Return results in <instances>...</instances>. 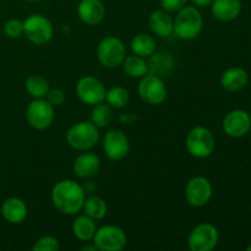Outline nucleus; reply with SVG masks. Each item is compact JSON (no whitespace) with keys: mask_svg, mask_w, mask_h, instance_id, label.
I'll return each mask as SVG.
<instances>
[{"mask_svg":"<svg viewBox=\"0 0 251 251\" xmlns=\"http://www.w3.org/2000/svg\"><path fill=\"white\" fill-rule=\"evenodd\" d=\"M96 222L87 215L78 216L73 223V233L81 242H88L96 233Z\"/></svg>","mask_w":251,"mask_h":251,"instance_id":"nucleus-21","label":"nucleus"},{"mask_svg":"<svg viewBox=\"0 0 251 251\" xmlns=\"http://www.w3.org/2000/svg\"><path fill=\"white\" fill-rule=\"evenodd\" d=\"M203 28V19L195 6H184L174 20V33L184 41L195 39Z\"/></svg>","mask_w":251,"mask_h":251,"instance_id":"nucleus-2","label":"nucleus"},{"mask_svg":"<svg viewBox=\"0 0 251 251\" xmlns=\"http://www.w3.org/2000/svg\"><path fill=\"white\" fill-rule=\"evenodd\" d=\"M186 2L188 0H161V6L167 12H178L186 6Z\"/></svg>","mask_w":251,"mask_h":251,"instance_id":"nucleus-32","label":"nucleus"},{"mask_svg":"<svg viewBox=\"0 0 251 251\" xmlns=\"http://www.w3.org/2000/svg\"><path fill=\"white\" fill-rule=\"evenodd\" d=\"M212 198V185L205 176H194L185 186V199L193 207L207 205Z\"/></svg>","mask_w":251,"mask_h":251,"instance_id":"nucleus-12","label":"nucleus"},{"mask_svg":"<svg viewBox=\"0 0 251 251\" xmlns=\"http://www.w3.org/2000/svg\"><path fill=\"white\" fill-rule=\"evenodd\" d=\"M100 140L98 127L91 122H80L74 124L66 134L69 146L77 151H87L97 145Z\"/></svg>","mask_w":251,"mask_h":251,"instance_id":"nucleus-3","label":"nucleus"},{"mask_svg":"<svg viewBox=\"0 0 251 251\" xmlns=\"http://www.w3.org/2000/svg\"><path fill=\"white\" fill-rule=\"evenodd\" d=\"M92 240L97 250L100 251H120L127 243L125 232L117 226H103L96 229Z\"/></svg>","mask_w":251,"mask_h":251,"instance_id":"nucleus-7","label":"nucleus"},{"mask_svg":"<svg viewBox=\"0 0 251 251\" xmlns=\"http://www.w3.org/2000/svg\"><path fill=\"white\" fill-rule=\"evenodd\" d=\"M46 97L47 100H48L53 107H58V105L63 104L64 100H65V93H64L60 88H53V90L48 91Z\"/></svg>","mask_w":251,"mask_h":251,"instance_id":"nucleus-31","label":"nucleus"},{"mask_svg":"<svg viewBox=\"0 0 251 251\" xmlns=\"http://www.w3.org/2000/svg\"><path fill=\"white\" fill-rule=\"evenodd\" d=\"M27 1H31V2H37V1H42V0H27Z\"/></svg>","mask_w":251,"mask_h":251,"instance_id":"nucleus-35","label":"nucleus"},{"mask_svg":"<svg viewBox=\"0 0 251 251\" xmlns=\"http://www.w3.org/2000/svg\"><path fill=\"white\" fill-rule=\"evenodd\" d=\"M139 95L144 102L152 105H159L166 100L167 87L161 76L154 74H147L139 83Z\"/></svg>","mask_w":251,"mask_h":251,"instance_id":"nucleus-9","label":"nucleus"},{"mask_svg":"<svg viewBox=\"0 0 251 251\" xmlns=\"http://www.w3.org/2000/svg\"><path fill=\"white\" fill-rule=\"evenodd\" d=\"M250 117H251V113H250Z\"/></svg>","mask_w":251,"mask_h":251,"instance_id":"nucleus-37","label":"nucleus"},{"mask_svg":"<svg viewBox=\"0 0 251 251\" xmlns=\"http://www.w3.org/2000/svg\"><path fill=\"white\" fill-rule=\"evenodd\" d=\"M249 82V75L242 68L227 69L221 76V85L229 92H238L243 90Z\"/></svg>","mask_w":251,"mask_h":251,"instance_id":"nucleus-20","label":"nucleus"},{"mask_svg":"<svg viewBox=\"0 0 251 251\" xmlns=\"http://www.w3.org/2000/svg\"><path fill=\"white\" fill-rule=\"evenodd\" d=\"M220 234L211 223L198 225L189 234L188 245L191 251H211L218 244Z\"/></svg>","mask_w":251,"mask_h":251,"instance_id":"nucleus-8","label":"nucleus"},{"mask_svg":"<svg viewBox=\"0 0 251 251\" xmlns=\"http://www.w3.org/2000/svg\"><path fill=\"white\" fill-rule=\"evenodd\" d=\"M26 119L33 129H47L54 120V107L44 98H34L27 107Z\"/></svg>","mask_w":251,"mask_h":251,"instance_id":"nucleus-10","label":"nucleus"},{"mask_svg":"<svg viewBox=\"0 0 251 251\" xmlns=\"http://www.w3.org/2000/svg\"><path fill=\"white\" fill-rule=\"evenodd\" d=\"M125 55H126V49L124 43L117 37H105L97 47V58L104 68H118L123 64Z\"/></svg>","mask_w":251,"mask_h":251,"instance_id":"nucleus-5","label":"nucleus"},{"mask_svg":"<svg viewBox=\"0 0 251 251\" xmlns=\"http://www.w3.org/2000/svg\"><path fill=\"white\" fill-rule=\"evenodd\" d=\"M113 120V112L112 107L109 104H98L93 105V109L91 112V123L96 125L97 127H107Z\"/></svg>","mask_w":251,"mask_h":251,"instance_id":"nucleus-27","label":"nucleus"},{"mask_svg":"<svg viewBox=\"0 0 251 251\" xmlns=\"http://www.w3.org/2000/svg\"><path fill=\"white\" fill-rule=\"evenodd\" d=\"M194 2V5L199 7H207L212 4L213 0H191Z\"/></svg>","mask_w":251,"mask_h":251,"instance_id":"nucleus-33","label":"nucleus"},{"mask_svg":"<svg viewBox=\"0 0 251 251\" xmlns=\"http://www.w3.org/2000/svg\"><path fill=\"white\" fill-rule=\"evenodd\" d=\"M54 29L50 21L43 15L34 14L24 21V34L36 46H43L53 38Z\"/></svg>","mask_w":251,"mask_h":251,"instance_id":"nucleus-6","label":"nucleus"},{"mask_svg":"<svg viewBox=\"0 0 251 251\" xmlns=\"http://www.w3.org/2000/svg\"><path fill=\"white\" fill-rule=\"evenodd\" d=\"M77 15L85 25L96 26L104 19L105 7L100 0H81L77 6Z\"/></svg>","mask_w":251,"mask_h":251,"instance_id":"nucleus-15","label":"nucleus"},{"mask_svg":"<svg viewBox=\"0 0 251 251\" xmlns=\"http://www.w3.org/2000/svg\"><path fill=\"white\" fill-rule=\"evenodd\" d=\"M130 48H131L132 53L136 54V55L147 58V56L152 55L156 50V41L150 34L139 33L131 39Z\"/></svg>","mask_w":251,"mask_h":251,"instance_id":"nucleus-23","label":"nucleus"},{"mask_svg":"<svg viewBox=\"0 0 251 251\" xmlns=\"http://www.w3.org/2000/svg\"><path fill=\"white\" fill-rule=\"evenodd\" d=\"M85 199L82 186L70 179L58 181L51 190V202L54 207L64 215H76L80 212Z\"/></svg>","mask_w":251,"mask_h":251,"instance_id":"nucleus-1","label":"nucleus"},{"mask_svg":"<svg viewBox=\"0 0 251 251\" xmlns=\"http://www.w3.org/2000/svg\"><path fill=\"white\" fill-rule=\"evenodd\" d=\"M100 159L97 154L91 153H82L75 159L74 162V172L78 178H91V176H96L100 171Z\"/></svg>","mask_w":251,"mask_h":251,"instance_id":"nucleus-19","label":"nucleus"},{"mask_svg":"<svg viewBox=\"0 0 251 251\" xmlns=\"http://www.w3.org/2000/svg\"><path fill=\"white\" fill-rule=\"evenodd\" d=\"M82 210L85 215H87L88 217H91L95 221H98L102 220L107 215L108 206L107 202L102 198H100V196H91V198L85 199Z\"/></svg>","mask_w":251,"mask_h":251,"instance_id":"nucleus-25","label":"nucleus"},{"mask_svg":"<svg viewBox=\"0 0 251 251\" xmlns=\"http://www.w3.org/2000/svg\"><path fill=\"white\" fill-rule=\"evenodd\" d=\"M59 249H60V244L58 239L50 235L39 238L32 247L33 251H58Z\"/></svg>","mask_w":251,"mask_h":251,"instance_id":"nucleus-29","label":"nucleus"},{"mask_svg":"<svg viewBox=\"0 0 251 251\" xmlns=\"http://www.w3.org/2000/svg\"><path fill=\"white\" fill-rule=\"evenodd\" d=\"M149 26L156 36L167 38L174 32V20L166 10H154L149 17Z\"/></svg>","mask_w":251,"mask_h":251,"instance_id":"nucleus-17","label":"nucleus"},{"mask_svg":"<svg viewBox=\"0 0 251 251\" xmlns=\"http://www.w3.org/2000/svg\"><path fill=\"white\" fill-rule=\"evenodd\" d=\"M122 66L124 73L129 77L141 78L149 74V64H147V61L145 60V58L136 55V54L125 56Z\"/></svg>","mask_w":251,"mask_h":251,"instance_id":"nucleus-22","label":"nucleus"},{"mask_svg":"<svg viewBox=\"0 0 251 251\" xmlns=\"http://www.w3.org/2000/svg\"><path fill=\"white\" fill-rule=\"evenodd\" d=\"M223 131L233 139H240L248 135L251 129V117L243 109H234L223 119Z\"/></svg>","mask_w":251,"mask_h":251,"instance_id":"nucleus-14","label":"nucleus"},{"mask_svg":"<svg viewBox=\"0 0 251 251\" xmlns=\"http://www.w3.org/2000/svg\"><path fill=\"white\" fill-rule=\"evenodd\" d=\"M1 215L11 225H20L27 217V206L21 199L9 198L2 202Z\"/></svg>","mask_w":251,"mask_h":251,"instance_id":"nucleus-18","label":"nucleus"},{"mask_svg":"<svg viewBox=\"0 0 251 251\" xmlns=\"http://www.w3.org/2000/svg\"><path fill=\"white\" fill-rule=\"evenodd\" d=\"M211 12L220 21L230 22L242 12V2L240 0H213Z\"/></svg>","mask_w":251,"mask_h":251,"instance_id":"nucleus-16","label":"nucleus"},{"mask_svg":"<svg viewBox=\"0 0 251 251\" xmlns=\"http://www.w3.org/2000/svg\"><path fill=\"white\" fill-rule=\"evenodd\" d=\"M247 251H251V244L249 245V247H248V248H247Z\"/></svg>","mask_w":251,"mask_h":251,"instance_id":"nucleus-36","label":"nucleus"},{"mask_svg":"<svg viewBox=\"0 0 251 251\" xmlns=\"http://www.w3.org/2000/svg\"><path fill=\"white\" fill-rule=\"evenodd\" d=\"M103 150L112 161H122L127 156L130 150L129 139L123 131L112 129L103 137Z\"/></svg>","mask_w":251,"mask_h":251,"instance_id":"nucleus-13","label":"nucleus"},{"mask_svg":"<svg viewBox=\"0 0 251 251\" xmlns=\"http://www.w3.org/2000/svg\"><path fill=\"white\" fill-rule=\"evenodd\" d=\"M25 87L33 98H44L49 91V83L43 76L32 75L26 80Z\"/></svg>","mask_w":251,"mask_h":251,"instance_id":"nucleus-26","label":"nucleus"},{"mask_svg":"<svg viewBox=\"0 0 251 251\" xmlns=\"http://www.w3.org/2000/svg\"><path fill=\"white\" fill-rule=\"evenodd\" d=\"M130 100L127 90L120 86H115L105 92V100L112 108H124Z\"/></svg>","mask_w":251,"mask_h":251,"instance_id":"nucleus-28","label":"nucleus"},{"mask_svg":"<svg viewBox=\"0 0 251 251\" xmlns=\"http://www.w3.org/2000/svg\"><path fill=\"white\" fill-rule=\"evenodd\" d=\"M82 250L83 251H86V250H87V251H96V250H97V248L95 247V244H93L92 247H90V245H86V247L82 248Z\"/></svg>","mask_w":251,"mask_h":251,"instance_id":"nucleus-34","label":"nucleus"},{"mask_svg":"<svg viewBox=\"0 0 251 251\" xmlns=\"http://www.w3.org/2000/svg\"><path fill=\"white\" fill-rule=\"evenodd\" d=\"M4 33L9 38H19L24 33V22L17 19H11L4 25Z\"/></svg>","mask_w":251,"mask_h":251,"instance_id":"nucleus-30","label":"nucleus"},{"mask_svg":"<svg viewBox=\"0 0 251 251\" xmlns=\"http://www.w3.org/2000/svg\"><path fill=\"white\" fill-rule=\"evenodd\" d=\"M105 87L97 77L83 76L76 83V95L81 102L88 105H96L105 100Z\"/></svg>","mask_w":251,"mask_h":251,"instance_id":"nucleus-11","label":"nucleus"},{"mask_svg":"<svg viewBox=\"0 0 251 251\" xmlns=\"http://www.w3.org/2000/svg\"><path fill=\"white\" fill-rule=\"evenodd\" d=\"M186 150L195 158H207L213 153L216 140L212 131L205 126H195L186 136Z\"/></svg>","mask_w":251,"mask_h":251,"instance_id":"nucleus-4","label":"nucleus"},{"mask_svg":"<svg viewBox=\"0 0 251 251\" xmlns=\"http://www.w3.org/2000/svg\"><path fill=\"white\" fill-rule=\"evenodd\" d=\"M149 64V73L154 74V75H167L169 71L173 69V58L171 54L167 51H159L157 54L150 55Z\"/></svg>","mask_w":251,"mask_h":251,"instance_id":"nucleus-24","label":"nucleus"}]
</instances>
